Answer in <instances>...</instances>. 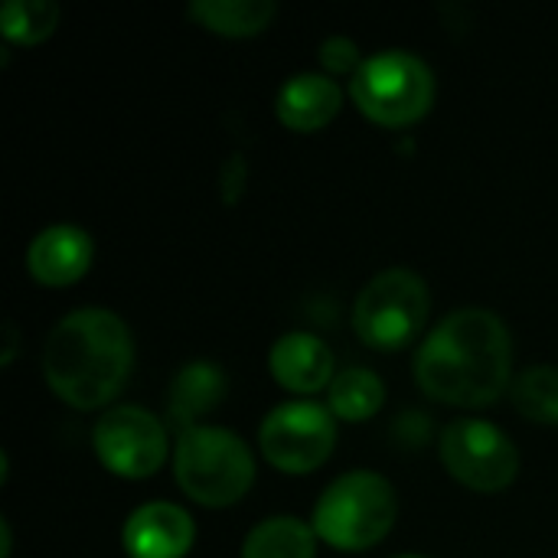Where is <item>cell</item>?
Masks as SVG:
<instances>
[{"instance_id": "obj_4", "label": "cell", "mask_w": 558, "mask_h": 558, "mask_svg": "<svg viewBox=\"0 0 558 558\" xmlns=\"http://www.w3.org/2000/svg\"><path fill=\"white\" fill-rule=\"evenodd\" d=\"M396 523V490L376 471L337 477L314 507V533L343 553H360L386 539Z\"/></svg>"}, {"instance_id": "obj_1", "label": "cell", "mask_w": 558, "mask_h": 558, "mask_svg": "<svg viewBox=\"0 0 558 558\" xmlns=\"http://www.w3.org/2000/svg\"><path fill=\"white\" fill-rule=\"evenodd\" d=\"M513 373V340L507 324L484 307H461L448 314L418 347V386L448 405L497 402Z\"/></svg>"}, {"instance_id": "obj_6", "label": "cell", "mask_w": 558, "mask_h": 558, "mask_svg": "<svg viewBox=\"0 0 558 558\" xmlns=\"http://www.w3.org/2000/svg\"><path fill=\"white\" fill-rule=\"evenodd\" d=\"M428 304V288L415 271L386 268L356 294L353 327L366 347L399 350L425 327Z\"/></svg>"}, {"instance_id": "obj_19", "label": "cell", "mask_w": 558, "mask_h": 558, "mask_svg": "<svg viewBox=\"0 0 558 558\" xmlns=\"http://www.w3.org/2000/svg\"><path fill=\"white\" fill-rule=\"evenodd\" d=\"M59 23V7L52 0H7L0 10L3 36L16 43H39Z\"/></svg>"}, {"instance_id": "obj_12", "label": "cell", "mask_w": 558, "mask_h": 558, "mask_svg": "<svg viewBox=\"0 0 558 558\" xmlns=\"http://www.w3.org/2000/svg\"><path fill=\"white\" fill-rule=\"evenodd\" d=\"M271 373L284 389L301 392V396L320 392L324 386H330L337 379L330 347L320 337L304 333V330H294V333H284L275 340Z\"/></svg>"}, {"instance_id": "obj_18", "label": "cell", "mask_w": 558, "mask_h": 558, "mask_svg": "<svg viewBox=\"0 0 558 558\" xmlns=\"http://www.w3.org/2000/svg\"><path fill=\"white\" fill-rule=\"evenodd\" d=\"M517 409L533 422L558 425V366H533L513 383Z\"/></svg>"}, {"instance_id": "obj_10", "label": "cell", "mask_w": 558, "mask_h": 558, "mask_svg": "<svg viewBox=\"0 0 558 558\" xmlns=\"http://www.w3.org/2000/svg\"><path fill=\"white\" fill-rule=\"evenodd\" d=\"M193 520L177 504H144L124 523V549L131 558H183L193 546Z\"/></svg>"}, {"instance_id": "obj_7", "label": "cell", "mask_w": 558, "mask_h": 558, "mask_svg": "<svg viewBox=\"0 0 558 558\" xmlns=\"http://www.w3.org/2000/svg\"><path fill=\"white\" fill-rule=\"evenodd\" d=\"M337 441V415L311 399L284 402L268 412L258 428V445L268 464L288 474H307L320 468Z\"/></svg>"}, {"instance_id": "obj_13", "label": "cell", "mask_w": 558, "mask_h": 558, "mask_svg": "<svg viewBox=\"0 0 558 558\" xmlns=\"http://www.w3.org/2000/svg\"><path fill=\"white\" fill-rule=\"evenodd\" d=\"M343 92L320 72H298L278 92V118L291 131H320L337 118Z\"/></svg>"}, {"instance_id": "obj_16", "label": "cell", "mask_w": 558, "mask_h": 558, "mask_svg": "<svg viewBox=\"0 0 558 558\" xmlns=\"http://www.w3.org/2000/svg\"><path fill=\"white\" fill-rule=\"evenodd\" d=\"M190 16L222 36H252L275 16V0H193Z\"/></svg>"}, {"instance_id": "obj_15", "label": "cell", "mask_w": 558, "mask_h": 558, "mask_svg": "<svg viewBox=\"0 0 558 558\" xmlns=\"http://www.w3.org/2000/svg\"><path fill=\"white\" fill-rule=\"evenodd\" d=\"M314 526H307L298 517H271L245 536L242 558H314Z\"/></svg>"}, {"instance_id": "obj_9", "label": "cell", "mask_w": 558, "mask_h": 558, "mask_svg": "<svg viewBox=\"0 0 558 558\" xmlns=\"http://www.w3.org/2000/svg\"><path fill=\"white\" fill-rule=\"evenodd\" d=\"M95 451L121 477H150L167 461V428L141 405H118L98 418Z\"/></svg>"}, {"instance_id": "obj_8", "label": "cell", "mask_w": 558, "mask_h": 558, "mask_svg": "<svg viewBox=\"0 0 558 558\" xmlns=\"http://www.w3.org/2000/svg\"><path fill=\"white\" fill-rule=\"evenodd\" d=\"M445 468L481 494L504 490L520 471V451L510 435L484 418H458L441 438Z\"/></svg>"}, {"instance_id": "obj_17", "label": "cell", "mask_w": 558, "mask_h": 558, "mask_svg": "<svg viewBox=\"0 0 558 558\" xmlns=\"http://www.w3.org/2000/svg\"><path fill=\"white\" fill-rule=\"evenodd\" d=\"M386 402L383 379L366 366H350L330 383V412L343 422H366Z\"/></svg>"}, {"instance_id": "obj_5", "label": "cell", "mask_w": 558, "mask_h": 558, "mask_svg": "<svg viewBox=\"0 0 558 558\" xmlns=\"http://www.w3.org/2000/svg\"><path fill=\"white\" fill-rule=\"evenodd\" d=\"M350 95L379 124H412L435 101V72L409 49H383L353 72Z\"/></svg>"}, {"instance_id": "obj_21", "label": "cell", "mask_w": 558, "mask_h": 558, "mask_svg": "<svg viewBox=\"0 0 558 558\" xmlns=\"http://www.w3.org/2000/svg\"><path fill=\"white\" fill-rule=\"evenodd\" d=\"M396 558H425V556H396Z\"/></svg>"}, {"instance_id": "obj_2", "label": "cell", "mask_w": 558, "mask_h": 558, "mask_svg": "<svg viewBox=\"0 0 558 558\" xmlns=\"http://www.w3.org/2000/svg\"><path fill=\"white\" fill-rule=\"evenodd\" d=\"M134 366V343L128 324L105 307H82L65 314L43 350V373L49 389L75 405L98 409L111 402Z\"/></svg>"}, {"instance_id": "obj_3", "label": "cell", "mask_w": 558, "mask_h": 558, "mask_svg": "<svg viewBox=\"0 0 558 558\" xmlns=\"http://www.w3.org/2000/svg\"><path fill=\"white\" fill-rule=\"evenodd\" d=\"M173 474L183 494L196 504L229 507L248 494L255 481V458L235 432L196 425L177 438Z\"/></svg>"}, {"instance_id": "obj_11", "label": "cell", "mask_w": 558, "mask_h": 558, "mask_svg": "<svg viewBox=\"0 0 558 558\" xmlns=\"http://www.w3.org/2000/svg\"><path fill=\"white\" fill-rule=\"evenodd\" d=\"M92 239L78 226H49L26 248V268L36 281L49 288H65L78 281L92 265Z\"/></svg>"}, {"instance_id": "obj_14", "label": "cell", "mask_w": 558, "mask_h": 558, "mask_svg": "<svg viewBox=\"0 0 558 558\" xmlns=\"http://www.w3.org/2000/svg\"><path fill=\"white\" fill-rule=\"evenodd\" d=\"M226 396V376L216 363H190L177 373L173 386H170V418L173 425L183 432L196 428L199 415L213 412Z\"/></svg>"}, {"instance_id": "obj_20", "label": "cell", "mask_w": 558, "mask_h": 558, "mask_svg": "<svg viewBox=\"0 0 558 558\" xmlns=\"http://www.w3.org/2000/svg\"><path fill=\"white\" fill-rule=\"evenodd\" d=\"M320 62L330 69V72H356L363 65L360 59V49L350 36H330L324 46H320Z\"/></svg>"}]
</instances>
